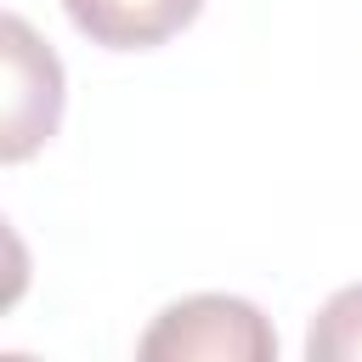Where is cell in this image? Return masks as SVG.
Returning <instances> with one entry per match:
<instances>
[{"mask_svg":"<svg viewBox=\"0 0 362 362\" xmlns=\"http://www.w3.org/2000/svg\"><path fill=\"white\" fill-rule=\"evenodd\" d=\"M136 362H277V328L255 300L187 294L141 328Z\"/></svg>","mask_w":362,"mask_h":362,"instance_id":"obj_1","label":"cell"},{"mask_svg":"<svg viewBox=\"0 0 362 362\" xmlns=\"http://www.w3.org/2000/svg\"><path fill=\"white\" fill-rule=\"evenodd\" d=\"M6 141L0 158L17 164L28 158L40 141H51L57 119H62V62L51 57V45L34 40V28L11 11L6 17Z\"/></svg>","mask_w":362,"mask_h":362,"instance_id":"obj_2","label":"cell"},{"mask_svg":"<svg viewBox=\"0 0 362 362\" xmlns=\"http://www.w3.org/2000/svg\"><path fill=\"white\" fill-rule=\"evenodd\" d=\"M62 6H68L74 28L107 51L164 45L170 34H181L204 11V0H62Z\"/></svg>","mask_w":362,"mask_h":362,"instance_id":"obj_3","label":"cell"},{"mask_svg":"<svg viewBox=\"0 0 362 362\" xmlns=\"http://www.w3.org/2000/svg\"><path fill=\"white\" fill-rule=\"evenodd\" d=\"M305 362H362V283H345L322 300L305 328Z\"/></svg>","mask_w":362,"mask_h":362,"instance_id":"obj_4","label":"cell"},{"mask_svg":"<svg viewBox=\"0 0 362 362\" xmlns=\"http://www.w3.org/2000/svg\"><path fill=\"white\" fill-rule=\"evenodd\" d=\"M6 362H34V356H23V351H11V356H6Z\"/></svg>","mask_w":362,"mask_h":362,"instance_id":"obj_5","label":"cell"}]
</instances>
